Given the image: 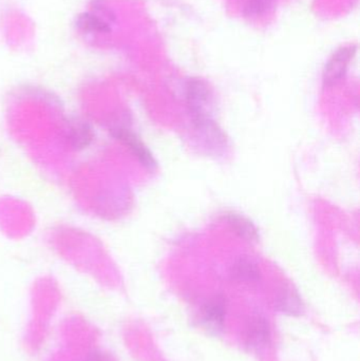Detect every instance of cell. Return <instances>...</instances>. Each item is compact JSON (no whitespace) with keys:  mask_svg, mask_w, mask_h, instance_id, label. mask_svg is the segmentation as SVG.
Here are the masks:
<instances>
[{"mask_svg":"<svg viewBox=\"0 0 360 361\" xmlns=\"http://www.w3.org/2000/svg\"><path fill=\"white\" fill-rule=\"evenodd\" d=\"M86 361H104L101 356L99 355V353L94 352V353H91L90 355L88 356Z\"/></svg>","mask_w":360,"mask_h":361,"instance_id":"12","label":"cell"},{"mask_svg":"<svg viewBox=\"0 0 360 361\" xmlns=\"http://www.w3.org/2000/svg\"><path fill=\"white\" fill-rule=\"evenodd\" d=\"M356 53V47L340 48L328 61L323 72V82L327 86H334L346 75L349 63Z\"/></svg>","mask_w":360,"mask_h":361,"instance_id":"3","label":"cell"},{"mask_svg":"<svg viewBox=\"0 0 360 361\" xmlns=\"http://www.w3.org/2000/svg\"><path fill=\"white\" fill-rule=\"evenodd\" d=\"M68 140L72 147L75 149H82L91 143L93 139L92 129L88 124L82 122H76L69 127Z\"/></svg>","mask_w":360,"mask_h":361,"instance_id":"10","label":"cell"},{"mask_svg":"<svg viewBox=\"0 0 360 361\" xmlns=\"http://www.w3.org/2000/svg\"><path fill=\"white\" fill-rule=\"evenodd\" d=\"M112 135L116 137L118 141L122 142L129 150L131 154L139 160V162L146 167L147 169H156V162L154 160L150 150L148 149L147 146L135 135L131 133L129 129L125 127H116L111 129Z\"/></svg>","mask_w":360,"mask_h":361,"instance_id":"2","label":"cell"},{"mask_svg":"<svg viewBox=\"0 0 360 361\" xmlns=\"http://www.w3.org/2000/svg\"><path fill=\"white\" fill-rule=\"evenodd\" d=\"M232 276L239 281L256 282L260 279V271L255 261L241 257L232 267Z\"/></svg>","mask_w":360,"mask_h":361,"instance_id":"9","label":"cell"},{"mask_svg":"<svg viewBox=\"0 0 360 361\" xmlns=\"http://www.w3.org/2000/svg\"><path fill=\"white\" fill-rule=\"evenodd\" d=\"M276 309L285 315L299 316L304 312V303L297 293L285 288L277 297Z\"/></svg>","mask_w":360,"mask_h":361,"instance_id":"7","label":"cell"},{"mask_svg":"<svg viewBox=\"0 0 360 361\" xmlns=\"http://www.w3.org/2000/svg\"><path fill=\"white\" fill-rule=\"evenodd\" d=\"M225 322V307L220 299L206 303L202 313V324L211 334L218 335L223 331Z\"/></svg>","mask_w":360,"mask_h":361,"instance_id":"5","label":"cell"},{"mask_svg":"<svg viewBox=\"0 0 360 361\" xmlns=\"http://www.w3.org/2000/svg\"><path fill=\"white\" fill-rule=\"evenodd\" d=\"M111 21L97 16L93 13H82L76 19L78 29L87 33H109L111 31Z\"/></svg>","mask_w":360,"mask_h":361,"instance_id":"8","label":"cell"},{"mask_svg":"<svg viewBox=\"0 0 360 361\" xmlns=\"http://www.w3.org/2000/svg\"><path fill=\"white\" fill-rule=\"evenodd\" d=\"M226 221H228L230 226L232 227V231L241 239L245 240V241L255 242L259 238L255 225L249 219L245 218V216L230 212V214H228V216H226Z\"/></svg>","mask_w":360,"mask_h":361,"instance_id":"6","label":"cell"},{"mask_svg":"<svg viewBox=\"0 0 360 361\" xmlns=\"http://www.w3.org/2000/svg\"><path fill=\"white\" fill-rule=\"evenodd\" d=\"M186 99L194 126H201L213 121L209 111L211 104V90L203 80L194 78L188 82L186 86Z\"/></svg>","mask_w":360,"mask_h":361,"instance_id":"1","label":"cell"},{"mask_svg":"<svg viewBox=\"0 0 360 361\" xmlns=\"http://www.w3.org/2000/svg\"><path fill=\"white\" fill-rule=\"evenodd\" d=\"M272 6V0H249L244 6L247 16H260Z\"/></svg>","mask_w":360,"mask_h":361,"instance_id":"11","label":"cell"},{"mask_svg":"<svg viewBox=\"0 0 360 361\" xmlns=\"http://www.w3.org/2000/svg\"><path fill=\"white\" fill-rule=\"evenodd\" d=\"M270 326L263 316H253L247 331V345L253 351L260 352L270 343Z\"/></svg>","mask_w":360,"mask_h":361,"instance_id":"4","label":"cell"}]
</instances>
